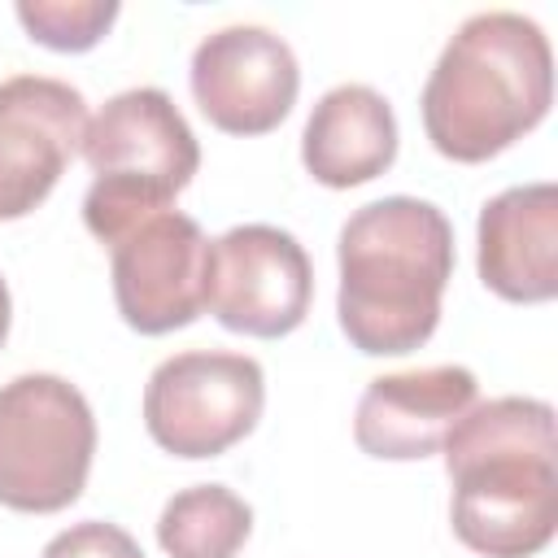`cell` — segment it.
Wrapping results in <instances>:
<instances>
[{
  "label": "cell",
  "mask_w": 558,
  "mask_h": 558,
  "mask_svg": "<svg viewBox=\"0 0 558 558\" xmlns=\"http://www.w3.org/2000/svg\"><path fill=\"white\" fill-rule=\"evenodd\" d=\"M440 449L453 484L449 519L466 549L484 558H532L554 541L558 453L549 401H475Z\"/></svg>",
  "instance_id": "1"
},
{
  "label": "cell",
  "mask_w": 558,
  "mask_h": 558,
  "mask_svg": "<svg viewBox=\"0 0 558 558\" xmlns=\"http://www.w3.org/2000/svg\"><path fill=\"white\" fill-rule=\"evenodd\" d=\"M336 318L357 353L401 357L432 340L453 279V227L418 196H384L349 214L336 244Z\"/></svg>",
  "instance_id": "2"
},
{
  "label": "cell",
  "mask_w": 558,
  "mask_h": 558,
  "mask_svg": "<svg viewBox=\"0 0 558 558\" xmlns=\"http://www.w3.org/2000/svg\"><path fill=\"white\" fill-rule=\"evenodd\" d=\"M554 100V52L541 22L514 9L471 13L423 83V131L449 161H488L523 140Z\"/></svg>",
  "instance_id": "3"
},
{
  "label": "cell",
  "mask_w": 558,
  "mask_h": 558,
  "mask_svg": "<svg viewBox=\"0 0 558 558\" xmlns=\"http://www.w3.org/2000/svg\"><path fill=\"white\" fill-rule=\"evenodd\" d=\"M78 153L96 174L83 196V222L100 244L170 209L201 166V144L161 87L109 96L100 113L87 118Z\"/></svg>",
  "instance_id": "4"
},
{
  "label": "cell",
  "mask_w": 558,
  "mask_h": 558,
  "mask_svg": "<svg viewBox=\"0 0 558 558\" xmlns=\"http://www.w3.org/2000/svg\"><path fill=\"white\" fill-rule=\"evenodd\" d=\"M96 453L87 397L61 375H17L0 384V506L57 514L83 497Z\"/></svg>",
  "instance_id": "5"
},
{
  "label": "cell",
  "mask_w": 558,
  "mask_h": 558,
  "mask_svg": "<svg viewBox=\"0 0 558 558\" xmlns=\"http://www.w3.org/2000/svg\"><path fill=\"white\" fill-rule=\"evenodd\" d=\"M262 405V362L227 349L174 353L144 384V427L174 458L227 453L257 427Z\"/></svg>",
  "instance_id": "6"
},
{
  "label": "cell",
  "mask_w": 558,
  "mask_h": 558,
  "mask_svg": "<svg viewBox=\"0 0 558 558\" xmlns=\"http://www.w3.org/2000/svg\"><path fill=\"white\" fill-rule=\"evenodd\" d=\"M314 301V266L305 244L270 222H244L209 240L205 310L257 340L296 331Z\"/></svg>",
  "instance_id": "7"
},
{
  "label": "cell",
  "mask_w": 558,
  "mask_h": 558,
  "mask_svg": "<svg viewBox=\"0 0 558 558\" xmlns=\"http://www.w3.org/2000/svg\"><path fill=\"white\" fill-rule=\"evenodd\" d=\"M113 301L140 336H166L205 314L209 240L196 218L161 209L109 244Z\"/></svg>",
  "instance_id": "8"
},
{
  "label": "cell",
  "mask_w": 558,
  "mask_h": 558,
  "mask_svg": "<svg viewBox=\"0 0 558 558\" xmlns=\"http://www.w3.org/2000/svg\"><path fill=\"white\" fill-rule=\"evenodd\" d=\"M192 96L201 113L227 135L275 131L301 92V65L283 35L270 26L235 22L205 35L192 52Z\"/></svg>",
  "instance_id": "9"
},
{
  "label": "cell",
  "mask_w": 558,
  "mask_h": 558,
  "mask_svg": "<svg viewBox=\"0 0 558 558\" xmlns=\"http://www.w3.org/2000/svg\"><path fill=\"white\" fill-rule=\"evenodd\" d=\"M87 100L65 78L13 74L0 83V222L48 201L83 148Z\"/></svg>",
  "instance_id": "10"
},
{
  "label": "cell",
  "mask_w": 558,
  "mask_h": 558,
  "mask_svg": "<svg viewBox=\"0 0 558 558\" xmlns=\"http://www.w3.org/2000/svg\"><path fill=\"white\" fill-rule=\"evenodd\" d=\"M475 401H480V379L453 362L375 375L357 397L353 440L371 458L418 462L445 445V436Z\"/></svg>",
  "instance_id": "11"
},
{
  "label": "cell",
  "mask_w": 558,
  "mask_h": 558,
  "mask_svg": "<svg viewBox=\"0 0 558 558\" xmlns=\"http://www.w3.org/2000/svg\"><path fill=\"white\" fill-rule=\"evenodd\" d=\"M484 288L506 301L536 305L558 296V187L519 183L497 192L480 209V253Z\"/></svg>",
  "instance_id": "12"
},
{
  "label": "cell",
  "mask_w": 558,
  "mask_h": 558,
  "mask_svg": "<svg viewBox=\"0 0 558 558\" xmlns=\"http://www.w3.org/2000/svg\"><path fill=\"white\" fill-rule=\"evenodd\" d=\"M301 161L323 187H357L397 161V113L366 83L318 96L301 131Z\"/></svg>",
  "instance_id": "13"
},
{
  "label": "cell",
  "mask_w": 558,
  "mask_h": 558,
  "mask_svg": "<svg viewBox=\"0 0 558 558\" xmlns=\"http://www.w3.org/2000/svg\"><path fill=\"white\" fill-rule=\"evenodd\" d=\"M253 532V510L227 484H192L161 506L157 545L170 558H235Z\"/></svg>",
  "instance_id": "14"
},
{
  "label": "cell",
  "mask_w": 558,
  "mask_h": 558,
  "mask_svg": "<svg viewBox=\"0 0 558 558\" xmlns=\"http://www.w3.org/2000/svg\"><path fill=\"white\" fill-rule=\"evenodd\" d=\"M26 35L52 52H87L118 22V0H17Z\"/></svg>",
  "instance_id": "15"
},
{
  "label": "cell",
  "mask_w": 558,
  "mask_h": 558,
  "mask_svg": "<svg viewBox=\"0 0 558 558\" xmlns=\"http://www.w3.org/2000/svg\"><path fill=\"white\" fill-rule=\"evenodd\" d=\"M39 558H144V549L126 527L105 519H83L57 532Z\"/></svg>",
  "instance_id": "16"
},
{
  "label": "cell",
  "mask_w": 558,
  "mask_h": 558,
  "mask_svg": "<svg viewBox=\"0 0 558 558\" xmlns=\"http://www.w3.org/2000/svg\"><path fill=\"white\" fill-rule=\"evenodd\" d=\"M9 323H13V301H9V283L0 279V344L9 336Z\"/></svg>",
  "instance_id": "17"
}]
</instances>
